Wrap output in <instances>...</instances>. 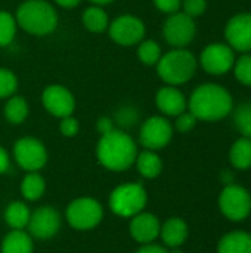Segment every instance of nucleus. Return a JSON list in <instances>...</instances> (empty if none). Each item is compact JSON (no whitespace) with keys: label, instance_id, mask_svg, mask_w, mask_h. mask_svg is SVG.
Listing matches in <instances>:
<instances>
[{"label":"nucleus","instance_id":"nucleus-39","mask_svg":"<svg viewBox=\"0 0 251 253\" xmlns=\"http://www.w3.org/2000/svg\"><path fill=\"white\" fill-rule=\"evenodd\" d=\"M138 253H167L161 246H155V245H148L145 248H142Z\"/></svg>","mask_w":251,"mask_h":253},{"label":"nucleus","instance_id":"nucleus-13","mask_svg":"<svg viewBox=\"0 0 251 253\" xmlns=\"http://www.w3.org/2000/svg\"><path fill=\"white\" fill-rule=\"evenodd\" d=\"M41 104L47 113L58 119L68 117L75 110L74 95L61 84H50L41 93Z\"/></svg>","mask_w":251,"mask_h":253},{"label":"nucleus","instance_id":"nucleus-38","mask_svg":"<svg viewBox=\"0 0 251 253\" xmlns=\"http://www.w3.org/2000/svg\"><path fill=\"white\" fill-rule=\"evenodd\" d=\"M9 168V156L4 148L0 147V173L6 172Z\"/></svg>","mask_w":251,"mask_h":253},{"label":"nucleus","instance_id":"nucleus-9","mask_svg":"<svg viewBox=\"0 0 251 253\" xmlns=\"http://www.w3.org/2000/svg\"><path fill=\"white\" fill-rule=\"evenodd\" d=\"M102 208L93 199H77L67 209V219L77 230H90L102 219Z\"/></svg>","mask_w":251,"mask_h":253},{"label":"nucleus","instance_id":"nucleus-25","mask_svg":"<svg viewBox=\"0 0 251 253\" xmlns=\"http://www.w3.org/2000/svg\"><path fill=\"white\" fill-rule=\"evenodd\" d=\"M4 219L13 230H22L25 225H28L30 212L24 203L15 202L7 206V209L4 212Z\"/></svg>","mask_w":251,"mask_h":253},{"label":"nucleus","instance_id":"nucleus-5","mask_svg":"<svg viewBox=\"0 0 251 253\" xmlns=\"http://www.w3.org/2000/svg\"><path fill=\"white\" fill-rule=\"evenodd\" d=\"M219 209L229 221H244L251 213V194L244 187L229 184L219 196Z\"/></svg>","mask_w":251,"mask_h":253},{"label":"nucleus","instance_id":"nucleus-17","mask_svg":"<svg viewBox=\"0 0 251 253\" xmlns=\"http://www.w3.org/2000/svg\"><path fill=\"white\" fill-rule=\"evenodd\" d=\"M160 222L157 216L151 213H141L133 218L130 224V233L139 243H151L160 234Z\"/></svg>","mask_w":251,"mask_h":253},{"label":"nucleus","instance_id":"nucleus-4","mask_svg":"<svg viewBox=\"0 0 251 253\" xmlns=\"http://www.w3.org/2000/svg\"><path fill=\"white\" fill-rule=\"evenodd\" d=\"M197 71V59L195 56L183 49L176 47L166 55H161L157 62V73L163 82L170 86H178L189 82Z\"/></svg>","mask_w":251,"mask_h":253},{"label":"nucleus","instance_id":"nucleus-28","mask_svg":"<svg viewBox=\"0 0 251 253\" xmlns=\"http://www.w3.org/2000/svg\"><path fill=\"white\" fill-rule=\"evenodd\" d=\"M16 21L7 10H0V47L12 43L16 34Z\"/></svg>","mask_w":251,"mask_h":253},{"label":"nucleus","instance_id":"nucleus-6","mask_svg":"<svg viewBox=\"0 0 251 253\" xmlns=\"http://www.w3.org/2000/svg\"><path fill=\"white\" fill-rule=\"evenodd\" d=\"M146 205V191L141 184H124L117 187L109 197V208L120 216H133Z\"/></svg>","mask_w":251,"mask_h":253},{"label":"nucleus","instance_id":"nucleus-37","mask_svg":"<svg viewBox=\"0 0 251 253\" xmlns=\"http://www.w3.org/2000/svg\"><path fill=\"white\" fill-rule=\"evenodd\" d=\"M96 129L101 135H105V133H109L111 130L115 129V123L111 117H101L98 122H96Z\"/></svg>","mask_w":251,"mask_h":253},{"label":"nucleus","instance_id":"nucleus-20","mask_svg":"<svg viewBox=\"0 0 251 253\" xmlns=\"http://www.w3.org/2000/svg\"><path fill=\"white\" fill-rule=\"evenodd\" d=\"M229 162L235 169L247 170L251 168V139L241 136L229 150Z\"/></svg>","mask_w":251,"mask_h":253},{"label":"nucleus","instance_id":"nucleus-7","mask_svg":"<svg viewBox=\"0 0 251 253\" xmlns=\"http://www.w3.org/2000/svg\"><path fill=\"white\" fill-rule=\"evenodd\" d=\"M195 22L194 18L183 12L172 13L163 27V36L166 42L173 47H185L195 37Z\"/></svg>","mask_w":251,"mask_h":253},{"label":"nucleus","instance_id":"nucleus-19","mask_svg":"<svg viewBox=\"0 0 251 253\" xmlns=\"http://www.w3.org/2000/svg\"><path fill=\"white\" fill-rule=\"evenodd\" d=\"M163 242L169 248H179L188 239V225L180 218H170L160 230Z\"/></svg>","mask_w":251,"mask_h":253},{"label":"nucleus","instance_id":"nucleus-3","mask_svg":"<svg viewBox=\"0 0 251 253\" xmlns=\"http://www.w3.org/2000/svg\"><path fill=\"white\" fill-rule=\"evenodd\" d=\"M16 24L33 36H47L58 27V12L46 0H25L15 13Z\"/></svg>","mask_w":251,"mask_h":253},{"label":"nucleus","instance_id":"nucleus-35","mask_svg":"<svg viewBox=\"0 0 251 253\" xmlns=\"http://www.w3.org/2000/svg\"><path fill=\"white\" fill-rule=\"evenodd\" d=\"M59 130L64 136H68V138H72L78 133L80 130V125L78 122L72 117V116H68V117H64L61 120V125H59Z\"/></svg>","mask_w":251,"mask_h":253},{"label":"nucleus","instance_id":"nucleus-31","mask_svg":"<svg viewBox=\"0 0 251 253\" xmlns=\"http://www.w3.org/2000/svg\"><path fill=\"white\" fill-rule=\"evenodd\" d=\"M114 123L120 125L121 127H130V126H135L139 120V113L135 107L132 105H126V107H121L115 111L114 114Z\"/></svg>","mask_w":251,"mask_h":253},{"label":"nucleus","instance_id":"nucleus-42","mask_svg":"<svg viewBox=\"0 0 251 253\" xmlns=\"http://www.w3.org/2000/svg\"><path fill=\"white\" fill-rule=\"evenodd\" d=\"M172 253H182L180 252V251H178V248H175V249H173V252Z\"/></svg>","mask_w":251,"mask_h":253},{"label":"nucleus","instance_id":"nucleus-2","mask_svg":"<svg viewBox=\"0 0 251 253\" xmlns=\"http://www.w3.org/2000/svg\"><path fill=\"white\" fill-rule=\"evenodd\" d=\"M99 163L109 170H126L136 160V144L126 132L114 129L101 136L96 148Z\"/></svg>","mask_w":251,"mask_h":253},{"label":"nucleus","instance_id":"nucleus-10","mask_svg":"<svg viewBox=\"0 0 251 253\" xmlns=\"http://www.w3.org/2000/svg\"><path fill=\"white\" fill-rule=\"evenodd\" d=\"M13 154L16 163L28 172H36L41 169L47 162L44 145L41 144V141L31 136L18 139L13 147Z\"/></svg>","mask_w":251,"mask_h":253},{"label":"nucleus","instance_id":"nucleus-15","mask_svg":"<svg viewBox=\"0 0 251 253\" xmlns=\"http://www.w3.org/2000/svg\"><path fill=\"white\" fill-rule=\"evenodd\" d=\"M61 227V216L53 208H40L30 215L28 228L37 239H49L58 233Z\"/></svg>","mask_w":251,"mask_h":253},{"label":"nucleus","instance_id":"nucleus-1","mask_svg":"<svg viewBox=\"0 0 251 253\" xmlns=\"http://www.w3.org/2000/svg\"><path fill=\"white\" fill-rule=\"evenodd\" d=\"M188 107L197 120L216 122L225 119L232 111V96L225 87L207 83L192 92Z\"/></svg>","mask_w":251,"mask_h":253},{"label":"nucleus","instance_id":"nucleus-29","mask_svg":"<svg viewBox=\"0 0 251 253\" xmlns=\"http://www.w3.org/2000/svg\"><path fill=\"white\" fill-rule=\"evenodd\" d=\"M234 123L243 136L251 139V104H241L234 111Z\"/></svg>","mask_w":251,"mask_h":253},{"label":"nucleus","instance_id":"nucleus-41","mask_svg":"<svg viewBox=\"0 0 251 253\" xmlns=\"http://www.w3.org/2000/svg\"><path fill=\"white\" fill-rule=\"evenodd\" d=\"M90 3H93L95 6H104V4H109L112 3L114 0H89Z\"/></svg>","mask_w":251,"mask_h":253},{"label":"nucleus","instance_id":"nucleus-8","mask_svg":"<svg viewBox=\"0 0 251 253\" xmlns=\"http://www.w3.org/2000/svg\"><path fill=\"white\" fill-rule=\"evenodd\" d=\"M109 37L120 46H135L143 40L145 24L133 15H121L108 25Z\"/></svg>","mask_w":251,"mask_h":253},{"label":"nucleus","instance_id":"nucleus-36","mask_svg":"<svg viewBox=\"0 0 251 253\" xmlns=\"http://www.w3.org/2000/svg\"><path fill=\"white\" fill-rule=\"evenodd\" d=\"M154 4L158 10L164 12V13H176L180 6H182V0H154Z\"/></svg>","mask_w":251,"mask_h":253},{"label":"nucleus","instance_id":"nucleus-32","mask_svg":"<svg viewBox=\"0 0 251 253\" xmlns=\"http://www.w3.org/2000/svg\"><path fill=\"white\" fill-rule=\"evenodd\" d=\"M235 64V77L240 83L251 86V55H243Z\"/></svg>","mask_w":251,"mask_h":253},{"label":"nucleus","instance_id":"nucleus-14","mask_svg":"<svg viewBox=\"0 0 251 253\" xmlns=\"http://www.w3.org/2000/svg\"><path fill=\"white\" fill-rule=\"evenodd\" d=\"M225 37L235 50H251V13H238L231 18L225 28Z\"/></svg>","mask_w":251,"mask_h":253},{"label":"nucleus","instance_id":"nucleus-18","mask_svg":"<svg viewBox=\"0 0 251 253\" xmlns=\"http://www.w3.org/2000/svg\"><path fill=\"white\" fill-rule=\"evenodd\" d=\"M217 253H251V234L246 231H231L217 245Z\"/></svg>","mask_w":251,"mask_h":253},{"label":"nucleus","instance_id":"nucleus-30","mask_svg":"<svg viewBox=\"0 0 251 253\" xmlns=\"http://www.w3.org/2000/svg\"><path fill=\"white\" fill-rule=\"evenodd\" d=\"M18 90V79L9 68L0 67V99L13 96Z\"/></svg>","mask_w":251,"mask_h":253},{"label":"nucleus","instance_id":"nucleus-12","mask_svg":"<svg viewBox=\"0 0 251 253\" xmlns=\"http://www.w3.org/2000/svg\"><path fill=\"white\" fill-rule=\"evenodd\" d=\"M201 67L209 73L215 76L226 74L235 62L234 50L229 44L223 43H212L204 47L200 56Z\"/></svg>","mask_w":251,"mask_h":253},{"label":"nucleus","instance_id":"nucleus-21","mask_svg":"<svg viewBox=\"0 0 251 253\" xmlns=\"http://www.w3.org/2000/svg\"><path fill=\"white\" fill-rule=\"evenodd\" d=\"M81 22L90 33H104L109 25L107 12L101 6H95V4L83 12Z\"/></svg>","mask_w":251,"mask_h":253},{"label":"nucleus","instance_id":"nucleus-33","mask_svg":"<svg viewBox=\"0 0 251 253\" xmlns=\"http://www.w3.org/2000/svg\"><path fill=\"white\" fill-rule=\"evenodd\" d=\"M183 13H186L191 18L200 16L206 12L207 0H182Z\"/></svg>","mask_w":251,"mask_h":253},{"label":"nucleus","instance_id":"nucleus-27","mask_svg":"<svg viewBox=\"0 0 251 253\" xmlns=\"http://www.w3.org/2000/svg\"><path fill=\"white\" fill-rule=\"evenodd\" d=\"M138 58L145 65H157L161 58V47L154 40H142L138 44Z\"/></svg>","mask_w":251,"mask_h":253},{"label":"nucleus","instance_id":"nucleus-22","mask_svg":"<svg viewBox=\"0 0 251 253\" xmlns=\"http://www.w3.org/2000/svg\"><path fill=\"white\" fill-rule=\"evenodd\" d=\"M1 253H33V242L21 230L10 231L1 243Z\"/></svg>","mask_w":251,"mask_h":253},{"label":"nucleus","instance_id":"nucleus-16","mask_svg":"<svg viewBox=\"0 0 251 253\" xmlns=\"http://www.w3.org/2000/svg\"><path fill=\"white\" fill-rule=\"evenodd\" d=\"M155 102H157L158 110L163 114H166V116H175V117H178L179 114H182L186 110V107H188L183 93L179 89H176L175 86H170V84L161 87L157 92Z\"/></svg>","mask_w":251,"mask_h":253},{"label":"nucleus","instance_id":"nucleus-26","mask_svg":"<svg viewBox=\"0 0 251 253\" xmlns=\"http://www.w3.org/2000/svg\"><path fill=\"white\" fill-rule=\"evenodd\" d=\"M21 191H22V196L25 199H28V200H37L44 193V179L37 172H31V173H28L22 179Z\"/></svg>","mask_w":251,"mask_h":253},{"label":"nucleus","instance_id":"nucleus-23","mask_svg":"<svg viewBox=\"0 0 251 253\" xmlns=\"http://www.w3.org/2000/svg\"><path fill=\"white\" fill-rule=\"evenodd\" d=\"M136 163H138V170L141 172V175L149 179L157 178L163 169L161 159L151 150L143 151L139 156H136Z\"/></svg>","mask_w":251,"mask_h":253},{"label":"nucleus","instance_id":"nucleus-11","mask_svg":"<svg viewBox=\"0 0 251 253\" xmlns=\"http://www.w3.org/2000/svg\"><path fill=\"white\" fill-rule=\"evenodd\" d=\"M172 136L173 127L170 122L161 116H152L142 125L139 141L145 148L155 151L164 148L172 141Z\"/></svg>","mask_w":251,"mask_h":253},{"label":"nucleus","instance_id":"nucleus-34","mask_svg":"<svg viewBox=\"0 0 251 253\" xmlns=\"http://www.w3.org/2000/svg\"><path fill=\"white\" fill-rule=\"evenodd\" d=\"M197 125V117L189 111V113H182L178 116L176 119V129L182 133H186L189 130H192Z\"/></svg>","mask_w":251,"mask_h":253},{"label":"nucleus","instance_id":"nucleus-40","mask_svg":"<svg viewBox=\"0 0 251 253\" xmlns=\"http://www.w3.org/2000/svg\"><path fill=\"white\" fill-rule=\"evenodd\" d=\"M81 0H55L56 4H59L61 7H67V9H71V7H75L80 4Z\"/></svg>","mask_w":251,"mask_h":253},{"label":"nucleus","instance_id":"nucleus-24","mask_svg":"<svg viewBox=\"0 0 251 253\" xmlns=\"http://www.w3.org/2000/svg\"><path fill=\"white\" fill-rule=\"evenodd\" d=\"M28 111H30L28 102L22 96L13 95V96L7 98V102L4 105V117L9 123H12V125L22 123L27 119Z\"/></svg>","mask_w":251,"mask_h":253}]
</instances>
